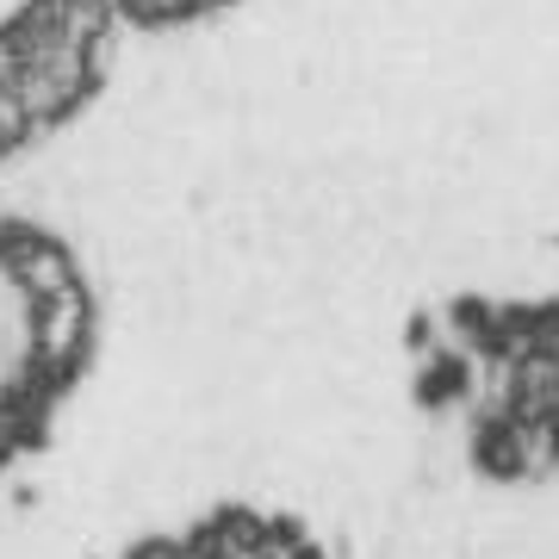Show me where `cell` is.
I'll return each mask as SVG.
<instances>
[{"mask_svg": "<svg viewBox=\"0 0 559 559\" xmlns=\"http://www.w3.org/2000/svg\"><path fill=\"white\" fill-rule=\"evenodd\" d=\"M212 522H218L224 547H230V554H242V559H255V554H267V547H274L267 516H261V510H249V503H218V510H212Z\"/></svg>", "mask_w": 559, "mask_h": 559, "instance_id": "obj_1", "label": "cell"}, {"mask_svg": "<svg viewBox=\"0 0 559 559\" xmlns=\"http://www.w3.org/2000/svg\"><path fill=\"white\" fill-rule=\"evenodd\" d=\"M124 559H187V540L180 535H138L124 547Z\"/></svg>", "mask_w": 559, "mask_h": 559, "instance_id": "obj_2", "label": "cell"}, {"mask_svg": "<svg viewBox=\"0 0 559 559\" xmlns=\"http://www.w3.org/2000/svg\"><path fill=\"white\" fill-rule=\"evenodd\" d=\"M286 559H330V554H323V540H299V547H293Z\"/></svg>", "mask_w": 559, "mask_h": 559, "instance_id": "obj_3", "label": "cell"}, {"mask_svg": "<svg viewBox=\"0 0 559 559\" xmlns=\"http://www.w3.org/2000/svg\"><path fill=\"white\" fill-rule=\"evenodd\" d=\"M255 559H286V554H280V547H267V554H255Z\"/></svg>", "mask_w": 559, "mask_h": 559, "instance_id": "obj_4", "label": "cell"}, {"mask_svg": "<svg viewBox=\"0 0 559 559\" xmlns=\"http://www.w3.org/2000/svg\"><path fill=\"white\" fill-rule=\"evenodd\" d=\"M218 559H242V554H218Z\"/></svg>", "mask_w": 559, "mask_h": 559, "instance_id": "obj_5", "label": "cell"}]
</instances>
